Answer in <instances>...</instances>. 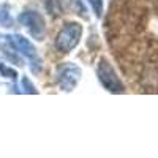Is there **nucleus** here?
Returning <instances> with one entry per match:
<instances>
[{"mask_svg":"<svg viewBox=\"0 0 158 158\" xmlns=\"http://www.w3.org/2000/svg\"><path fill=\"white\" fill-rule=\"evenodd\" d=\"M79 77H81V70L73 63L62 65L57 71V82L62 90H67V92H71L76 87Z\"/></svg>","mask_w":158,"mask_h":158,"instance_id":"obj_4","label":"nucleus"},{"mask_svg":"<svg viewBox=\"0 0 158 158\" xmlns=\"http://www.w3.org/2000/svg\"><path fill=\"white\" fill-rule=\"evenodd\" d=\"M81 35H82L81 25H79L77 22H70V24L65 25V27L60 30V33L57 35L56 48L60 52H70L77 46L79 40H81Z\"/></svg>","mask_w":158,"mask_h":158,"instance_id":"obj_2","label":"nucleus"},{"mask_svg":"<svg viewBox=\"0 0 158 158\" xmlns=\"http://www.w3.org/2000/svg\"><path fill=\"white\" fill-rule=\"evenodd\" d=\"M71 5H73V8L77 11H81L79 15H82V16H85V8H84V5L81 3V0H71Z\"/></svg>","mask_w":158,"mask_h":158,"instance_id":"obj_11","label":"nucleus"},{"mask_svg":"<svg viewBox=\"0 0 158 158\" xmlns=\"http://www.w3.org/2000/svg\"><path fill=\"white\" fill-rule=\"evenodd\" d=\"M0 25H2V27H10V25H13V18L10 15L6 5L0 6Z\"/></svg>","mask_w":158,"mask_h":158,"instance_id":"obj_7","label":"nucleus"},{"mask_svg":"<svg viewBox=\"0 0 158 158\" xmlns=\"http://www.w3.org/2000/svg\"><path fill=\"white\" fill-rule=\"evenodd\" d=\"M0 73H2V76L5 77H10V79H16V71L13 70V68H8L6 65H3L2 62H0Z\"/></svg>","mask_w":158,"mask_h":158,"instance_id":"obj_9","label":"nucleus"},{"mask_svg":"<svg viewBox=\"0 0 158 158\" xmlns=\"http://www.w3.org/2000/svg\"><path fill=\"white\" fill-rule=\"evenodd\" d=\"M19 22L22 25L29 29L30 35L35 38V40H43L44 38V33H46V27H44V21L43 18L38 15L35 11H25L19 16Z\"/></svg>","mask_w":158,"mask_h":158,"instance_id":"obj_5","label":"nucleus"},{"mask_svg":"<svg viewBox=\"0 0 158 158\" xmlns=\"http://www.w3.org/2000/svg\"><path fill=\"white\" fill-rule=\"evenodd\" d=\"M22 85L25 87V92H30V94H36V90L33 89V85L30 84V81H29L27 77H24V79H22Z\"/></svg>","mask_w":158,"mask_h":158,"instance_id":"obj_12","label":"nucleus"},{"mask_svg":"<svg viewBox=\"0 0 158 158\" xmlns=\"http://www.w3.org/2000/svg\"><path fill=\"white\" fill-rule=\"evenodd\" d=\"M6 41L16 51L22 52L24 56H27L29 59H35L36 57V51H35L33 44L29 41L27 38H24L21 35H10V36H6Z\"/></svg>","mask_w":158,"mask_h":158,"instance_id":"obj_6","label":"nucleus"},{"mask_svg":"<svg viewBox=\"0 0 158 158\" xmlns=\"http://www.w3.org/2000/svg\"><path fill=\"white\" fill-rule=\"evenodd\" d=\"M106 25L130 81L142 92H158V0H115Z\"/></svg>","mask_w":158,"mask_h":158,"instance_id":"obj_1","label":"nucleus"},{"mask_svg":"<svg viewBox=\"0 0 158 158\" xmlns=\"http://www.w3.org/2000/svg\"><path fill=\"white\" fill-rule=\"evenodd\" d=\"M89 3H90L92 8H94L95 15L100 18L103 15V0H89Z\"/></svg>","mask_w":158,"mask_h":158,"instance_id":"obj_10","label":"nucleus"},{"mask_svg":"<svg viewBox=\"0 0 158 158\" xmlns=\"http://www.w3.org/2000/svg\"><path fill=\"white\" fill-rule=\"evenodd\" d=\"M98 79L103 84V87L112 92V94H122L123 92V84L117 77L114 68L104 59H101L98 63Z\"/></svg>","mask_w":158,"mask_h":158,"instance_id":"obj_3","label":"nucleus"},{"mask_svg":"<svg viewBox=\"0 0 158 158\" xmlns=\"http://www.w3.org/2000/svg\"><path fill=\"white\" fill-rule=\"evenodd\" d=\"M46 8H48V11L51 13V15H60V11H62L60 0H48Z\"/></svg>","mask_w":158,"mask_h":158,"instance_id":"obj_8","label":"nucleus"}]
</instances>
